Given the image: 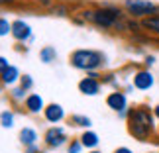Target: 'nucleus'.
Segmentation results:
<instances>
[{
    "instance_id": "f257e3e1",
    "label": "nucleus",
    "mask_w": 159,
    "mask_h": 153,
    "mask_svg": "<svg viewBox=\"0 0 159 153\" xmlns=\"http://www.w3.org/2000/svg\"><path fill=\"white\" fill-rule=\"evenodd\" d=\"M128 132H130L132 137L139 139V142H149L151 136L155 133L153 110H149L148 106L130 108V116H128Z\"/></svg>"
},
{
    "instance_id": "f03ea898",
    "label": "nucleus",
    "mask_w": 159,
    "mask_h": 153,
    "mask_svg": "<svg viewBox=\"0 0 159 153\" xmlns=\"http://www.w3.org/2000/svg\"><path fill=\"white\" fill-rule=\"evenodd\" d=\"M83 18L96 24L98 28H104V29H110V28L126 29V22H122L124 14H122L120 8H114V6H104V8H96V10H84Z\"/></svg>"
},
{
    "instance_id": "7ed1b4c3",
    "label": "nucleus",
    "mask_w": 159,
    "mask_h": 153,
    "mask_svg": "<svg viewBox=\"0 0 159 153\" xmlns=\"http://www.w3.org/2000/svg\"><path fill=\"white\" fill-rule=\"evenodd\" d=\"M71 63L77 69L83 71H94L104 63V55L100 51H93V49H79L71 55Z\"/></svg>"
},
{
    "instance_id": "20e7f679",
    "label": "nucleus",
    "mask_w": 159,
    "mask_h": 153,
    "mask_svg": "<svg viewBox=\"0 0 159 153\" xmlns=\"http://www.w3.org/2000/svg\"><path fill=\"white\" fill-rule=\"evenodd\" d=\"M124 8H126V12L132 18H139V20L149 18V16H155L159 12V8L153 2H149V0H126Z\"/></svg>"
},
{
    "instance_id": "39448f33",
    "label": "nucleus",
    "mask_w": 159,
    "mask_h": 153,
    "mask_svg": "<svg viewBox=\"0 0 159 153\" xmlns=\"http://www.w3.org/2000/svg\"><path fill=\"white\" fill-rule=\"evenodd\" d=\"M106 104H108V108H112L114 112H126V110H130L128 108V96L124 92H120V90H116V92H110L108 94V98H106Z\"/></svg>"
},
{
    "instance_id": "423d86ee",
    "label": "nucleus",
    "mask_w": 159,
    "mask_h": 153,
    "mask_svg": "<svg viewBox=\"0 0 159 153\" xmlns=\"http://www.w3.org/2000/svg\"><path fill=\"white\" fill-rule=\"evenodd\" d=\"M153 84H155V77L148 69H142L134 75V87L138 90H149V88H153Z\"/></svg>"
},
{
    "instance_id": "0eeeda50",
    "label": "nucleus",
    "mask_w": 159,
    "mask_h": 153,
    "mask_svg": "<svg viewBox=\"0 0 159 153\" xmlns=\"http://www.w3.org/2000/svg\"><path fill=\"white\" fill-rule=\"evenodd\" d=\"M67 142V136H65V130L59 126L55 128H49V130L45 132V143L49 145V147H61Z\"/></svg>"
},
{
    "instance_id": "6e6552de",
    "label": "nucleus",
    "mask_w": 159,
    "mask_h": 153,
    "mask_svg": "<svg viewBox=\"0 0 159 153\" xmlns=\"http://www.w3.org/2000/svg\"><path fill=\"white\" fill-rule=\"evenodd\" d=\"M79 90L83 94H89V96H96L100 92V83L96 79L94 73H90V77H84L81 83H79Z\"/></svg>"
},
{
    "instance_id": "1a4fd4ad",
    "label": "nucleus",
    "mask_w": 159,
    "mask_h": 153,
    "mask_svg": "<svg viewBox=\"0 0 159 153\" xmlns=\"http://www.w3.org/2000/svg\"><path fill=\"white\" fill-rule=\"evenodd\" d=\"M12 35L18 41H26V39L32 38V28L24 20H16V22H12Z\"/></svg>"
},
{
    "instance_id": "9d476101",
    "label": "nucleus",
    "mask_w": 159,
    "mask_h": 153,
    "mask_svg": "<svg viewBox=\"0 0 159 153\" xmlns=\"http://www.w3.org/2000/svg\"><path fill=\"white\" fill-rule=\"evenodd\" d=\"M43 112H45V120L51 122V124H57V122H61L65 118V112L59 104H49V106H45Z\"/></svg>"
},
{
    "instance_id": "9b49d317",
    "label": "nucleus",
    "mask_w": 159,
    "mask_h": 153,
    "mask_svg": "<svg viewBox=\"0 0 159 153\" xmlns=\"http://www.w3.org/2000/svg\"><path fill=\"white\" fill-rule=\"evenodd\" d=\"M26 108H28L32 114H39L41 110H45L43 98H41L39 94H30V96H26Z\"/></svg>"
},
{
    "instance_id": "f8f14e48",
    "label": "nucleus",
    "mask_w": 159,
    "mask_h": 153,
    "mask_svg": "<svg viewBox=\"0 0 159 153\" xmlns=\"http://www.w3.org/2000/svg\"><path fill=\"white\" fill-rule=\"evenodd\" d=\"M142 29H145V32H149L153 35H159V14L143 18L142 20Z\"/></svg>"
},
{
    "instance_id": "ddd939ff",
    "label": "nucleus",
    "mask_w": 159,
    "mask_h": 153,
    "mask_svg": "<svg viewBox=\"0 0 159 153\" xmlns=\"http://www.w3.org/2000/svg\"><path fill=\"white\" fill-rule=\"evenodd\" d=\"M0 77H2V83H4V84H14L18 79H20V71H18L14 65H10Z\"/></svg>"
},
{
    "instance_id": "4468645a",
    "label": "nucleus",
    "mask_w": 159,
    "mask_h": 153,
    "mask_svg": "<svg viewBox=\"0 0 159 153\" xmlns=\"http://www.w3.org/2000/svg\"><path fill=\"white\" fill-rule=\"evenodd\" d=\"M35 139H38V132L32 130V128H24V130L20 132V142L24 145H34Z\"/></svg>"
},
{
    "instance_id": "2eb2a0df",
    "label": "nucleus",
    "mask_w": 159,
    "mask_h": 153,
    "mask_svg": "<svg viewBox=\"0 0 159 153\" xmlns=\"http://www.w3.org/2000/svg\"><path fill=\"white\" fill-rule=\"evenodd\" d=\"M81 142H83L84 147H96L98 145V136L94 132H84L81 136Z\"/></svg>"
},
{
    "instance_id": "dca6fc26",
    "label": "nucleus",
    "mask_w": 159,
    "mask_h": 153,
    "mask_svg": "<svg viewBox=\"0 0 159 153\" xmlns=\"http://www.w3.org/2000/svg\"><path fill=\"white\" fill-rule=\"evenodd\" d=\"M55 57H57V53H55V47H51V45H47L39 51V59L43 63H51V61H55Z\"/></svg>"
},
{
    "instance_id": "f3484780",
    "label": "nucleus",
    "mask_w": 159,
    "mask_h": 153,
    "mask_svg": "<svg viewBox=\"0 0 159 153\" xmlns=\"http://www.w3.org/2000/svg\"><path fill=\"white\" fill-rule=\"evenodd\" d=\"M0 124H2L4 128H12V126H14V114L8 112V110L2 112V114H0Z\"/></svg>"
},
{
    "instance_id": "a211bd4d",
    "label": "nucleus",
    "mask_w": 159,
    "mask_h": 153,
    "mask_svg": "<svg viewBox=\"0 0 159 153\" xmlns=\"http://www.w3.org/2000/svg\"><path fill=\"white\" fill-rule=\"evenodd\" d=\"M71 122L75 126H81V128H89L90 126V118H87V116H71Z\"/></svg>"
},
{
    "instance_id": "6ab92c4d",
    "label": "nucleus",
    "mask_w": 159,
    "mask_h": 153,
    "mask_svg": "<svg viewBox=\"0 0 159 153\" xmlns=\"http://www.w3.org/2000/svg\"><path fill=\"white\" fill-rule=\"evenodd\" d=\"M8 34H12V22H8L6 18H0V38Z\"/></svg>"
},
{
    "instance_id": "aec40b11",
    "label": "nucleus",
    "mask_w": 159,
    "mask_h": 153,
    "mask_svg": "<svg viewBox=\"0 0 159 153\" xmlns=\"http://www.w3.org/2000/svg\"><path fill=\"white\" fill-rule=\"evenodd\" d=\"M20 84H22L24 90H30V88H32V84H34V81H32V77H30V75H24V77H20Z\"/></svg>"
},
{
    "instance_id": "412c9836",
    "label": "nucleus",
    "mask_w": 159,
    "mask_h": 153,
    "mask_svg": "<svg viewBox=\"0 0 159 153\" xmlns=\"http://www.w3.org/2000/svg\"><path fill=\"white\" fill-rule=\"evenodd\" d=\"M126 29L128 32H139L142 29V22H134V20L126 22Z\"/></svg>"
},
{
    "instance_id": "4be33fe9",
    "label": "nucleus",
    "mask_w": 159,
    "mask_h": 153,
    "mask_svg": "<svg viewBox=\"0 0 159 153\" xmlns=\"http://www.w3.org/2000/svg\"><path fill=\"white\" fill-rule=\"evenodd\" d=\"M26 92H28V90H24L22 87L20 88H14V90H12V98H14V100H22L24 96H26Z\"/></svg>"
},
{
    "instance_id": "5701e85b",
    "label": "nucleus",
    "mask_w": 159,
    "mask_h": 153,
    "mask_svg": "<svg viewBox=\"0 0 159 153\" xmlns=\"http://www.w3.org/2000/svg\"><path fill=\"white\" fill-rule=\"evenodd\" d=\"M81 147H83V142H71V145H69V153H81Z\"/></svg>"
},
{
    "instance_id": "b1692460",
    "label": "nucleus",
    "mask_w": 159,
    "mask_h": 153,
    "mask_svg": "<svg viewBox=\"0 0 159 153\" xmlns=\"http://www.w3.org/2000/svg\"><path fill=\"white\" fill-rule=\"evenodd\" d=\"M8 67H10V65H8V61H6L4 57H0V75H2V73L8 69Z\"/></svg>"
},
{
    "instance_id": "393cba45",
    "label": "nucleus",
    "mask_w": 159,
    "mask_h": 153,
    "mask_svg": "<svg viewBox=\"0 0 159 153\" xmlns=\"http://www.w3.org/2000/svg\"><path fill=\"white\" fill-rule=\"evenodd\" d=\"M155 55H148V57H145V67H151V65H155Z\"/></svg>"
},
{
    "instance_id": "a878e982",
    "label": "nucleus",
    "mask_w": 159,
    "mask_h": 153,
    "mask_svg": "<svg viewBox=\"0 0 159 153\" xmlns=\"http://www.w3.org/2000/svg\"><path fill=\"white\" fill-rule=\"evenodd\" d=\"M114 153H134V151H132V149H128V147H118Z\"/></svg>"
},
{
    "instance_id": "bb28decb",
    "label": "nucleus",
    "mask_w": 159,
    "mask_h": 153,
    "mask_svg": "<svg viewBox=\"0 0 159 153\" xmlns=\"http://www.w3.org/2000/svg\"><path fill=\"white\" fill-rule=\"evenodd\" d=\"M14 2H16V0H0V6H10Z\"/></svg>"
},
{
    "instance_id": "cd10ccee",
    "label": "nucleus",
    "mask_w": 159,
    "mask_h": 153,
    "mask_svg": "<svg viewBox=\"0 0 159 153\" xmlns=\"http://www.w3.org/2000/svg\"><path fill=\"white\" fill-rule=\"evenodd\" d=\"M153 116H155V120L159 122V104H157V106H153Z\"/></svg>"
},
{
    "instance_id": "c85d7f7f",
    "label": "nucleus",
    "mask_w": 159,
    "mask_h": 153,
    "mask_svg": "<svg viewBox=\"0 0 159 153\" xmlns=\"http://www.w3.org/2000/svg\"><path fill=\"white\" fill-rule=\"evenodd\" d=\"M28 153H38V149H35L34 145H30V147H28Z\"/></svg>"
},
{
    "instance_id": "c756f323",
    "label": "nucleus",
    "mask_w": 159,
    "mask_h": 153,
    "mask_svg": "<svg viewBox=\"0 0 159 153\" xmlns=\"http://www.w3.org/2000/svg\"><path fill=\"white\" fill-rule=\"evenodd\" d=\"M38 2H41V4H45V6H47V4H51V0H38Z\"/></svg>"
},
{
    "instance_id": "7c9ffc66",
    "label": "nucleus",
    "mask_w": 159,
    "mask_h": 153,
    "mask_svg": "<svg viewBox=\"0 0 159 153\" xmlns=\"http://www.w3.org/2000/svg\"><path fill=\"white\" fill-rule=\"evenodd\" d=\"M2 84H4V83H2V79H0V92H2Z\"/></svg>"
},
{
    "instance_id": "2f4dec72",
    "label": "nucleus",
    "mask_w": 159,
    "mask_h": 153,
    "mask_svg": "<svg viewBox=\"0 0 159 153\" xmlns=\"http://www.w3.org/2000/svg\"><path fill=\"white\" fill-rule=\"evenodd\" d=\"M157 142H159V130H157Z\"/></svg>"
},
{
    "instance_id": "473e14b6",
    "label": "nucleus",
    "mask_w": 159,
    "mask_h": 153,
    "mask_svg": "<svg viewBox=\"0 0 159 153\" xmlns=\"http://www.w3.org/2000/svg\"><path fill=\"white\" fill-rule=\"evenodd\" d=\"M93 153H98V151H93Z\"/></svg>"
}]
</instances>
